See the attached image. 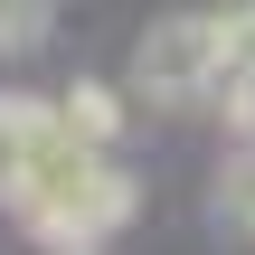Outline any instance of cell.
<instances>
[{
	"label": "cell",
	"mask_w": 255,
	"mask_h": 255,
	"mask_svg": "<svg viewBox=\"0 0 255 255\" xmlns=\"http://www.w3.org/2000/svg\"><path fill=\"white\" fill-rule=\"evenodd\" d=\"M218 76H227V38H218V19H208V9L151 19V28H142V47H132V85H142L151 104H208V95H218Z\"/></svg>",
	"instance_id": "6da1fadb"
},
{
	"label": "cell",
	"mask_w": 255,
	"mask_h": 255,
	"mask_svg": "<svg viewBox=\"0 0 255 255\" xmlns=\"http://www.w3.org/2000/svg\"><path fill=\"white\" fill-rule=\"evenodd\" d=\"M57 114H66V132H76V142H95V151H114V132H123V95H114V85H95V76H76V85L57 95Z\"/></svg>",
	"instance_id": "3957f363"
},
{
	"label": "cell",
	"mask_w": 255,
	"mask_h": 255,
	"mask_svg": "<svg viewBox=\"0 0 255 255\" xmlns=\"http://www.w3.org/2000/svg\"><path fill=\"white\" fill-rule=\"evenodd\" d=\"M123 218H132V170H114V161H104V170H95V180H85L47 227H28V237H38L47 255H95L104 237H123Z\"/></svg>",
	"instance_id": "7a4b0ae2"
},
{
	"label": "cell",
	"mask_w": 255,
	"mask_h": 255,
	"mask_svg": "<svg viewBox=\"0 0 255 255\" xmlns=\"http://www.w3.org/2000/svg\"><path fill=\"white\" fill-rule=\"evenodd\" d=\"M47 19H57V0H0V57L38 47V38H47Z\"/></svg>",
	"instance_id": "277c9868"
},
{
	"label": "cell",
	"mask_w": 255,
	"mask_h": 255,
	"mask_svg": "<svg viewBox=\"0 0 255 255\" xmlns=\"http://www.w3.org/2000/svg\"><path fill=\"white\" fill-rule=\"evenodd\" d=\"M218 208H227V218H237V227L255 237V142L237 151V161H227V180H218Z\"/></svg>",
	"instance_id": "5b68a950"
}]
</instances>
